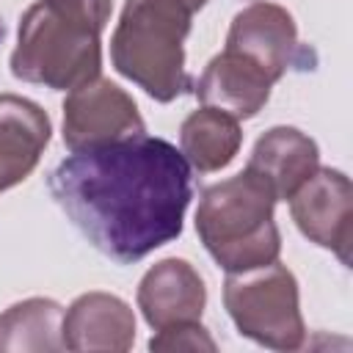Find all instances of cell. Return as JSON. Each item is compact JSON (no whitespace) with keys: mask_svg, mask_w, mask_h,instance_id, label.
I'll return each mask as SVG.
<instances>
[{"mask_svg":"<svg viewBox=\"0 0 353 353\" xmlns=\"http://www.w3.org/2000/svg\"><path fill=\"white\" fill-rule=\"evenodd\" d=\"M290 215L301 234L328 248L342 265H350L353 243V188L345 171L317 165L314 174L287 199Z\"/></svg>","mask_w":353,"mask_h":353,"instance_id":"cell-7","label":"cell"},{"mask_svg":"<svg viewBox=\"0 0 353 353\" xmlns=\"http://www.w3.org/2000/svg\"><path fill=\"white\" fill-rule=\"evenodd\" d=\"M243 130L240 121L218 108H196L179 127V152L190 163V168L201 174H212L226 168L240 152Z\"/></svg>","mask_w":353,"mask_h":353,"instance_id":"cell-14","label":"cell"},{"mask_svg":"<svg viewBox=\"0 0 353 353\" xmlns=\"http://www.w3.org/2000/svg\"><path fill=\"white\" fill-rule=\"evenodd\" d=\"M223 50L243 55L279 83L298 58V25L284 6L256 0L234 14Z\"/></svg>","mask_w":353,"mask_h":353,"instance_id":"cell-8","label":"cell"},{"mask_svg":"<svg viewBox=\"0 0 353 353\" xmlns=\"http://www.w3.org/2000/svg\"><path fill=\"white\" fill-rule=\"evenodd\" d=\"M47 185L99 254L132 265L182 234L193 168L171 141L138 132L72 152L50 171Z\"/></svg>","mask_w":353,"mask_h":353,"instance_id":"cell-1","label":"cell"},{"mask_svg":"<svg viewBox=\"0 0 353 353\" xmlns=\"http://www.w3.org/2000/svg\"><path fill=\"white\" fill-rule=\"evenodd\" d=\"M223 306L234 328L262 347L298 350L306 339L298 281L279 259L251 270L226 273Z\"/></svg>","mask_w":353,"mask_h":353,"instance_id":"cell-5","label":"cell"},{"mask_svg":"<svg viewBox=\"0 0 353 353\" xmlns=\"http://www.w3.org/2000/svg\"><path fill=\"white\" fill-rule=\"evenodd\" d=\"M50 135L52 121L41 105L19 94H0V193L30 176Z\"/></svg>","mask_w":353,"mask_h":353,"instance_id":"cell-11","label":"cell"},{"mask_svg":"<svg viewBox=\"0 0 353 353\" xmlns=\"http://www.w3.org/2000/svg\"><path fill=\"white\" fill-rule=\"evenodd\" d=\"M149 347L157 353L160 350L174 353V350H215L218 345L199 320H190V323H174L157 328V334L149 339Z\"/></svg>","mask_w":353,"mask_h":353,"instance_id":"cell-16","label":"cell"},{"mask_svg":"<svg viewBox=\"0 0 353 353\" xmlns=\"http://www.w3.org/2000/svg\"><path fill=\"white\" fill-rule=\"evenodd\" d=\"M273 85L276 83L259 66L237 52L223 50L204 66L201 77L193 85V94L201 105L218 108L240 121L256 116L265 108Z\"/></svg>","mask_w":353,"mask_h":353,"instance_id":"cell-12","label":"cell"},{"mask_svg":"<svg viewBox=\"0 0 353 353\" xmlns=\"http://www.w3.org/2000/svg\"><path fill=\"white\" fill-rule=\"evenodd\" d=\"M3 36H6V25H3V19H0V41H3Z\"/></svg>","mask_w":353,"mask_h":353,"instance_id":"cell-18","label":"cell"},{"mask_svg":"<svg viewBox=\"0 0 353 353\" xmlns=\"http://www.w3.org/2000/svg\"><path fill=\"white\" fill-rule=\"evenodd\" d=\"M143 132L135 99L108 77L74 85L63 99V143L69 152L94 149Z\"/></svg>","mask_w":353,"mask_h":353,"instance_id":"cell-6","label":"cell"},{"mask_svg":"<svg viewBox=\"0 0 353 353\" xmlns=\"http://www.w3.org/2000/svg\"><path fill=\"white\" fill-rule=\"evenodd\" d=\"M135 301L143 320L157 331L174 323L201 320L207 306V287L201 273L188 259L168 256L143 273Z\"/></svg>","mask_w":353,"mask_h":353,"instance_id":"cell-9","label":"cell"},{"mask_svg":"<svg viewBox=\"0 0 353 353\" xmlns=\"http://www.w3.org/2000/svg\"><path fill=\"white\" fill-rule=\"evenodd\" d=\"M135 342V314L113 292H83L63 312V347L74 353H124Z\"/></svg>","mask_w":353,"mask_h":353,"instance_id":"cell-10","label":"cell"},{"mask_svg":"<svg viewBox=\"0 0 353 353\" xmlns=\"http://www.w3.org/2000/svg\"><path fill=\"white\" fill-rule=\"evenodd\" d=\"M204 3H207V0H185V6H188L193 14H196L199 8H204Z\"/></svg>","mask_w":353,"mask_h":353,"instance_id":"cell-17","label":"cell"},{"mask_svg":"<svg viewBox=\"0 0 353 353\" xmlns=\"http://www.w3.org/2000/svg\"><path fill=\"white\" fill-rule=\"evenodd\" d=\"M0 350L52 353L63 347V306L52 298H25L0 314Z\"/></svg>","mask_w":353,"mask_h":353,"instance_id":"cell-15","label":"cell"},{"mask_svg":"<svg viewBox=\"0 0 353 353\" xmlns=\"http://www.w3.org/2000/svg\"><path fill=\"white\" fill-rule=\"evenodd\" d=\"M102 30V25L66 6L39 0L19 19L11 74L52 91H72L99 74Z\"/></svg>","mask_w":353,"mask_h":353,"instance_id":"cell-4","label":"cell"},{"mask_svg":"<svg viewBox=\"0 0 353 353\" xmlns=\"http://www.w3.org/2000/svg\"><path fill=\"white\" fill-rule=\"evenodd\" d=\"M276 201L270 185L248 168L204 188L196 210V232L226 273L279 259L281 232L273 221Z\"/></svg>","mask_w":353,"mask_h":353,"instance_id":"cell-2","label":"cell"},{"mask_svg":"<svg viewBox=\"0 0 353 353\" xmlns=\"http://www.w3.org/2000/svg\"><path fill=\"white\" fill-rule=\"evenodd\" d=\"M190 19L193 11L185 0H124L110 36L113 69L154 102H174L190 85L185 72Z\"/></svg>","mask_w":353,"mask_h":353,"instance_id":"cell-3","label":"cell"},{"mask_svg":"<svg viewBox=\"0 0 353 353\" xmlns=\"http://www.w3.org/2000/svg\"><path fill=\"white\" fill-rule=\"evenodd\" d=\"M320 165L317 143L301 132L298 127H270L265 135L256 138L251 157L245 163L248 171L262 176L276 199H290Z\"/></svg>","mask_w":353,"mask_h":353,"instance_id":"cell-13","label":"cell"}]
</instances>
